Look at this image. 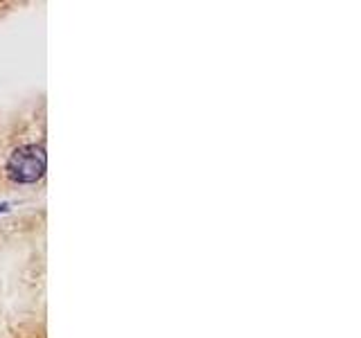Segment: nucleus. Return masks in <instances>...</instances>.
<instances>
[{
  "label": "nucleus",
  "instance_id": "f257e3e1",
  "mask_svg": "<svg viewBox=\"0 0 361 338\" xmlns=\"http://www.w3.org/2000/svg\"><path fill=\"white\" fill-rule=\"evenodd\" d=\"M45 165H48V156H45L43 146L39 144H25L9 156L7 161V174L16 183H37L45 174Z\"/></svg>",
  "mask_w": 361,
  "mask_h": 338
}]
</instances>
